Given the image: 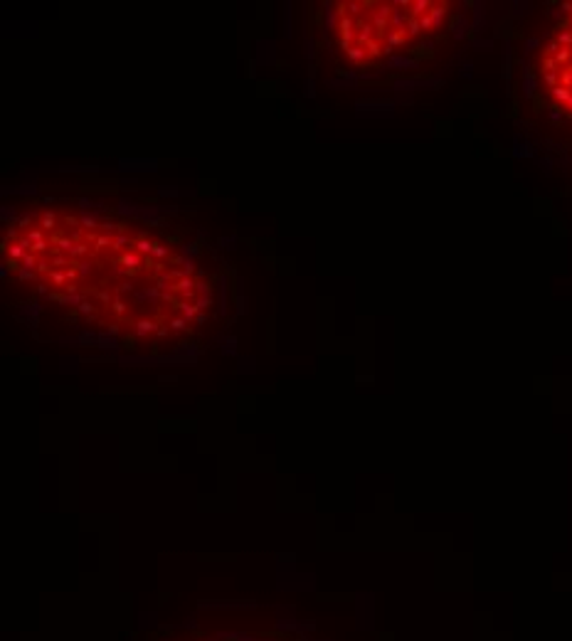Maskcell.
Listing matches in <instances>:
<instances>
[{"instance_id":"cell-3","label":"cell","mask_w":572,"mask_h":641,"mask_svg":"<svg viewBox=\"0 0 572 641\" xmlns=\"http://www.w3.org/2000/svg\"><path fill=\"white\" fill-rule=\"evenodd\" d=\"M538 79L545 96L567 116H572V3L562 5L557 23L540 45Z\"/></svg>"},{"instance_id":"cell-1","label":"cell","mask_w":572,"mask_h":641,"mask_svg":"<svg viewBox=\"0 0 572 641\" xmlns=\"http://www.w3.org/2000/svg\"><path fill=\"white\" fill-rule=\"evenodd\" d=\"M5 262L91 321L136 333L182 331L205 306V286L190 264L126 225L40 212L13 227Z\"/></svg>"},{"instance_id":"cell-2","label":"cell","mask_w":572,"mask_h":641,"mask_svg":"<svg viewBox=\"0 0 572 641\" xmlns=\"http://www.w3.org/2000/svg\"><path fill=\"white\" fill-rule=\"evenodd\" d=\"M335 13V40L353 64H375L417 45L437 32L449 15L439 0L395 3H340Z\"/></svg>"}]
</instances>
